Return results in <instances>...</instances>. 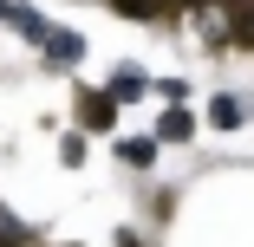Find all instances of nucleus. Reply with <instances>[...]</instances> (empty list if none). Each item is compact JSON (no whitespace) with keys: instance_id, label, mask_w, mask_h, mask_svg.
Returning <instances> with one entry per match:
<instances>
[{"instance_id":"f257e3e1","label":"nucleus","mask_w":254,"mask_h":247,"mask_svg":"<svg viewBox=\"0 0 254 247\" xmlns=\"http://www.w3.org/2000/svg\"><path fill=\"white\" fill-rule=\"evenodd\" d=\"M0 20H7V26H13V33H26V39H33V46H39V39H46V20H39V13H26V7H20V0H0Z\"/></svg>"},{"instance_id":"f03ea898","label":"nucleus","mask_w":254,"mask_h":247,"mask_svg":"<svg viewBox=\"0 0 254 247\" xmlns=\"http://www.w3.org/2000/svg\"><path fill=\"white\" fill-rule=\"evenodd\" d=\"M78 111H85V124H91V130H105V124H111V98L85 91V98H78Z\"/></svg>"},{"instance_id":"7ed1b4c3","label":"nucleus","mask_w":254,"mask_h":247,"mask_svg":"<svg viewBox=\"0 0 254 247\" xmlns=\"http://www.w3.org/2000/svg\"><path fill=\"white\" fill-rule=\"evenodd\" d=\"M39 46H46V52H59V59H78V52H85L72 33H53V26H46V39H39Z\"/></svg>"},{"instance_id":"20e7f679","label":"nucleus","mask_w":254,"mask_h":247,"mask_svg":"<svg viewBox=\"0 0 254 247\" xmlns=\"http://www.w3.org/2000/svg\"><path fill=\"white\" fill-rule=\"evenodd\" d=\"M209 117H215L222 130H235V124H241V98H215V104H209Z\"/></svg>"},{"instance_id":"39448f33","label":"nucleus","mask_w":254,"mask_h":247,"mask_svg":"<svg viewBox=\"0 0 254 247\" xmlns=\"http://www.w3.org/2000/svg\"><path fill=\"white\" fill-rule=\"evenodd\" d=\"M189 130H195V124H189V111H163V137H170V143H183Z\"/></svg>"},{"instance_id":"423d86ee","label":"nucleus","mask_w":254,"mask_h":247,"mask_svg":"<svg viewBox=\"0 0 254 247\" xmlns=\"http://www.w3.org/2000/svg\"><path fill=\"white\" fill-rule=\"evenodd\" d=\"M0 241H7V247H20V241H26V228H20L7 208H0Z\"/></svg>"}]
</instances>
